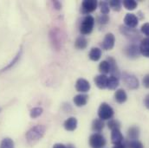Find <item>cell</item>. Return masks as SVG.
<instances>
[{
	"mask_svg": "<svg viewBox=\"0 0 149 148\" xmlns=\"http://www.w3.org/2000/svg\"><path fill=\"white\" fill-rule=\"evenodd\" d=\"M45 132H46V127L43 125H36L32 126L31 129L28 130L25 135L27 143L31 146L35 145L44 136Z\"/></svg>",
	"mask_w": 149,
	"mask_h": 148,
	"instance_id": "6da1fadb",
	"label": "cell"
},
{
	"mask_svg": "<svg viewBox=\"0 0 149 148\" xmlns=\"http://www.w3.org/2000/svg\"><path fill=\"white\" fill-rule=\"evenodd\" d=\"M95 20L94 17L87 15L81 21L80 25V32L81 35H89L94 29Z\"/></svg>",
	"mask_w": 149,
	"mask_h": 148,
	"instance_id": "7a4b0ae2",
	"label": "cell"
},
{
	"mask_svg": "<svg viewBox=\"0 0 149 148\" xmlns=\"http://www.w3.org/2000/svg\"><path fill=\"white\" fill-rule=\"evenodd\" d=\"M122 80L125 83V86L131 90L137 89L140 86V82L138 78L134 74L128 73L127 71H124L122 73Z\"/></svg>",
	"mask_w": 149,
	"mask_h": 148,
	"instance_id": "3957f363",
	"label": "cell"
},
{
	"mask_svg": "<svg viewBox=\"0 0 149 148\" xmlns=\"http://www.w3.org/2000/svg\"><path fill=\"white\" fill-rule=\"evenodd\" d=\"M114 114V111L111 106L107 102H102L98 108V117L102 120H111Z\"/></svg>",
	"mask_w": 149,
	"mask_h": 148,
	"instance_id": "277c9868",
	"label": "cell"
},
{
	"mask_svg": "<svg viewBox=\"0 0 149 148\" xmlns=\"http://www.w3.org/2000/svg\"><path fill=\"white\" fill-rule=\"evenodd\" d=\"M120 32L124 37H127L129 41H131L132 42H136L141 38V36H140L139 32L135 29L128 28L127 26L120 25Z\"/></svg>",
	"mask_w": 149,
	"mask_h": 148,
	"instance_id": "5b68a950",
	"label": "cell"
},
{
	"mask_svg": "<svg viewBox=\"0 0 149 148\" xmlns=\"http://www.w3.org/2000/svg\"><path fill=\"white\" fill-rule=\"evenodd\" d=\"M89 146L92 148H102L106 145V140L101 133H94L89 137Z\"/></svg>",
	"mask_w": 149,
	"mask_h": 148,
	"instance_id": "8992f818",
	"label": "cell"
},
{
	"mask_svg": "<svg viewBox=\"0 0 149 148\" xmlns=\"http://www.w3.org/2000/svg\"><path fill=\"white\" fill-rule=\"evenodd\" d=\"M98 6V2L96 0H85L81 3V12L84 15L94 12Z\"/></svg>",
	"mask_w": 149,
	"mask_h": 148,
	"instance_id": "52a82bcc",
	"label": "cell"
},
{
	"mask_svg": "<svg viewBox=\"0 0 149 148\" xmlns=\"http://www.w3.org/2000/svg\"><path fill=\"white\" fill-rule=\"evenodd\" d=\"M124 53L126 56H127L130 59H136L141 55L140 48L135 43H130L129 45H127L124 49Z\"/></svg>",
	"mask_w": 149,
	"mask_h": 148,
	"instance_id": "ba28073f",
	"label": "cell"
},
{
	"mask_svg": "<svg viewBox=\"0 0 149 148\" xmlns=\"http://www.w3.org/2000/svg\"><path fill=\"white\" fill-rule=\"evenodd\" d=\"M22 56H23V48L22 47H20V49H19V50L17 51V53L16 54V56H14V58L5 66V67H3V69H0V74H3V73H4V72H7V71H9V70H10L12 68H14L18 63H19V61H20V59H21V57H22Z\"/></svg>",
	"mask_w": 149,
	"mask_h": 148,
	"instance_id": "9c48e42d",
	"label": "cell"
},
{
	"mask_svg": "<svg viewBox=\"0 0 149 148\" xmlns=\"http://www.w3.org/2000/svg\"><path fill=\"white\" fill-rule=\"evenodd\" d=\"M90 88H91V85L88 82V81H87L86 79L79 78L75 82V89H76V91L80 92L81 94L88 92Z\"/></svg>",
	"mask_w": 149,
	"mask_h": 148,
	"instance_id": "30bf717a",
	"label": "cell"
},
{
	"mask_svg": "<svg viewBox=\"0 0 149 148\" xmlns=\"http://www.w3.org/2000/svg\"><path fill=\"white\" fill-rule=\"evenodd\" d=\"M124 24L127 27L134 29L139 24V18L136 15L133 13H127L124 17Z\"/></svg>",
	"mask_w": 149,
	"mask_h": 148,
	"instance_id": "8fae6325",
	"label": "cell"
},
{
	"mask_svg": "<svg viewBox=\"0 0 149 148\" xmlns=\"http://www.w3.org/2000/svg\"><path fill=\"white\" fill-rule=\"evenodd\" d=\"M49 38H50L53 47L56 50H59L61 48V37H60L59 31H57L56 29L51 30L49 32Z\"/></svg>",
	"mask_w": 149,
	"mask_h": 148,
	"instance_id": "7c38bea8",
	"label": "cell"
},
{
	"mask_svg": "<svg viewBox=\"0 0 149 148\" xmlns=\"http://www.w3.org/2000/svg\"><path fill=\"white\" fill-rule=\"evenodd\" d=\"M115 42V37L113 33H108L104 37L102 42V48L104 50H111L114 46Z\"/></svg>",
	"mask_w": 149,
	"mask_h": 148,
	"instance_id": "4fadbf2b",
	"label": "cell"
},
{
	"mask_svg": "<svg viewBox=\"0 0 149 148\" xmlns=\"http://www.w3.org/2000/svg\"><path fill=\"white\" fill-rule=\"evenodd\" d=\"M108 80L109 77L105 74H99L96 75L94 79L95 83L96 85V87L100 89H105L108 87Z\"/></svg>",
	"mask_w": 149,
	"mask_h": 148,
	"instance_id": "5bb4252c",
	"label": "cell"
},
{
	"mask_svg": "<svg viewBox=\"0 0 149 148\" xmlns=\"http://www.w3.org/2000/svg\"><path fill=\"white\" fill-rule=\"evenodd\" d=\"M88 101V95L86 94H79L77 95H75L73 99L74 105L78 108H81L87 105Z\"/></svg>",
	"mask_w": 149,
	"mask_h": 148,
	"instance_id": "9a60e30c",
	"label": "cell"
},
{
	"mask_svg": "<svg viewBox=\"0 0 149 148\" xmlns=\"http://www.w3.org/2000/svg\"><path fill=\"white\" fill-rule=\"evenodd\" d=\"M107 61L110 64V74H111V76H114L116 78H120V69H119V67L117 65L116 61L111 56H109L107 58Z\"/></svg>",
	"mask_w": 149,
	"mask_h": 148,
	"instance_id": "2e32d148",
	"label": "cell"
},
{
	"mask_svg": "<svg viewBox=\"0 0 149 148\" xmlns=\"http://www.w3.org/2000/svg\"><path fill=\"white\" fill-rule=\"evenodd\" d=\"M139 48L141 55L147 58H149V37H145L141 39Z\"/></svg>",
	"mask_w": 149,
	"mask_h": 148,
	"instance_id": "e0dca14e",
	"label": "cell"
},
{
	"mask_svg": "<svg viewBox=\"0 0 149 148\" xmlns=\"http://www.w3.org/2000/svg\"><path fill=\"white\" fill-rule=\"evenodd\" d=\"M77 123L78 122H77L76 118H74V117H70V118H68L64 121L63 126H64V128L67 131L73 132V131H74L76 129V127H77Z\"/></svg>",
	"mask_w": 149,
	"mask_h": 148,
	"instance_id": "ac0fdd59",
	"label": "cell"
},
{
	"mask_svg": "<svg viewBox=\"0 0 149 148\" xmlns=\"http://www.w3.org/2000/svg\"><path fill=\"white\" fill-rule=\"evenodd\" d=\"M114 99H115V101H116L117 103L123 104L127 100V94L125 92V90H123L121 88H119L114 93Z\"/></svg>",
	"mask_w": 149,
	"mask_h": 148,
	"instance_id": "d6986e66",
	"label": "cell"
},
{
	"mask_svg": "<svg viewBox=\"0 0 149 148\" xmlns=\"http://www.w3.org/2000/svg\"><path fill=\"white\" fill-rule=\"evenodd\" d=\"M111 141L113 145L121 143L124 141V137L121 133V132L120 131V129H115L113 130L111 133Z\"/></svg>",
	"mask_w": 149,
	"mask_h": 148,
	"instance_id": "ffe728a7",
	"label": "cell"
},
{
	"mask_svg": "<svg viewBox=\"0 0 149 148\" xmlns=\"http://www.w3.org/2000/svg\"><path fill=\"white\" fill-rule=\"evenodd\" d=\"M140 136V129L136 126H133L127 130V137L129 140H138Z\"/></svg>",
	"mask_w": 149,
	"mask_h": 148,
	"instance_id": "44dd1931",
	"label": "cell"
},
{
	"mask_svg": "<svg viewBox=\"0 0 149 148\" xmlns=\"http://www.w3.org/2000/svg\"><path fill=\"white\" fill-rule=\"evenodd\" d=\"M88 45V42L87 40V38L84 37V36H80L76 38L75 42H74V47L77 49H81V50H83L85 49Z\"/></svg>",
	"mask_w": 149,
	"mask_h": 148,
	"instance_id": "7402d4cb",
	"label": "cell"
},
{
	"mask_svg": "<svg viewBox=\"0 0 149 148\" xmlns=\"http://www.w3.org/2000/svg\"><path fill=\"white\" fill-rule=\"evenodd\" d=\"M88 57L91 61H94V62L99 61L102 57V49L97 47L92 48L89 51Z\"/></svg>",
	"mask_w": 149,
	"mask_h": 148,
	"instance_id": "603a6c76",
	"label": "cell"
},
{
	"mask_svg": "<svg viewBox=\"0 0 149 148\" xmlns=\"http://www.w3.org/2000/svg\"><path fill=\"white\" fill-rule=\"evenodd\" d=\"M104 126H105V124H104L103 120H102L101 119H95L92 122V130L95 133H99L103 130Z\"/></svg>",
	"mask_w": 149,
	"mask_h": 148,
	"instance_id": "cb8c5ba5",
	"label": "cell"
},
{
	"mask_svg": "<svg viewBox=\"0 0 149 148\" xmlns=\"http://www.w3.org/2000/svg\"><path fill=\"white\" fill-rule=\"evenodd\" d=\"M99 71L102 74H106L110 73V64L107 60H104L100 63L99 64Z\"/></svg>",
	"mask_w": 149,
	"mask_h": 148,
	"instance_id": "d4e9b609",
	"label": "cell"
},
{
	"mask_svg": "<svg viewBox=\"0 0 149 148\" xmlns=\"http://www.w3.org/2000/svg\"><path fill=\"white\" fill-rule=\"evenodd\" d=\"M120 85V81L119 78H116L114 76H110L109 77L108 80V87L107 88L110 89V90H114L118 88V86Z\"/></svg>",
	"mask_w": 149,
	"mask_h": 148,
	"instance_id": "484cf974",
	"label": "cell"
},
{
	"mask_svg": "<svg viewBox=\"0 0 149 148\" xmlns=\"http://www.w3.org/2000/svg\"><path fill=\"white\" fill-rule=\"evenodd\" d=\"M121 3L123 6L125 7V9L127 10H134L137 8V5H138L135 0H123Z\"/></svg>",
	"mask_w": 149,
	"mask_h": 148,
	"instance_id": "4316f807",
	"label": "cell"
},
{
	"mask_svg": "<svg viewBox=\"0 0 149 148\" xmlns=\"http://www.w3.org/2000/svg\"><path fill=\"white\" fill-rule=\"evenodd\" d=\"M0 148H15L14 141L10 138H4L0 143Z\"/></svg>",
	"mask_w": 149,
	"mask_h": 148,
	"instance_id": "83f0119b",
	"label": "cell"
},
{
	"mask_svg": "<svg viewBox=\"0 0 149 148\" xmlns=\"http://www.w3.org/2000/svg\"><path fill=\"white\" fill-rule=\"evenodd\" d=\"M43 113V109L41 107H36L33 108L31 111H30V116L31 119H37L40 115H42Z\"/></svg>",
	"mask_w": 149,
	"mask_h": 148,
	"instance_id": "f1b7e54d",
	"label": "cell"
},
{
	"mask_svg": "<svg viewBox=\"0 0 149 148\" xmlns=\"http://www.w3.org/2000/svg\"><path fill=\"white\" fill-rule=\"evenodd\" d=\"M109 7H111L114 11H120L121 9L122 3L120 0H111L109 2Z\"/></svg>",
	"mask_w": 149,
	"mask_h": 148,
	"instance_id": "f546056e",
	"label": "cell"
},
{
	"mask_svg": "<svg viewBox=\"0 0 149 148\" xmlns=\"http://www.w3.org/2000/svg\"><path fill=\"white\" fill-rule=\"evenodd\" d=\"M100 8H101V12L102 15H108L110 11V8H109V4L108 2L106 1H102L100 3Z\"/></svg>",
	"mask_w": 149,
	"mask_h": 148,
	"instance_id": "4dcf8cb0",
	"label": "cell"
},
{
	"mask_svg": "<svg viewBox=\"0 0 149 148\" xmlns=\"http://www.w3.org/2000/svg\"><path fill=\"white\" fill-rule=\"evenodd\" d=\"M108 126L109 128L113 131V130H115V129H120V123L119 120H114V119H111L109 120V121L108 122Z\"/></svg>",
	"mask_w": 149,
	"mask_h": 148,
	"instance_id": "1f68e13d",
	"label": "cell"
},
{
	"mask_svg": "<svg viewBox=\"0 0 149 148\" xmlns=\"http://www.w3.org/2000/svg\"><path fill=\"white\" fill-rule=\"evenodd\" d=\"M127 148H144L143 144L139 140H129L127 142Z\"/></svg>",
	"mask_w": 149,
	"mask_h": 148,
	"instance_id": "d6a6232c",
	"label": "cell"
},
{
	"mask_svg": "<svg viewBox=\"0 0 149 148\" xmlns=\"http://www.w3.org/2000/svg\"><path fill=\"white\" fill-rule=\"evenodd\" d=\"M97 22H98L100 24H102V25L107 24L109 22V17L108 15H101V16H99L98 18H97Z\"/></svg>",
	"mask_w": 149,
	"mask_h": 148,
	"instance_id": "836d02e7",
	"label": "cell"
},
{
	"mask_svg": "<svg viewBox=\"0 0 149 148\" xmlns=\"http://www.w3.org/2000/svg\"><path fill=\"white\" fill-rule=\"evenodd\" d=\"M141 31L142 34L149 37V23H145L144 24H142V26L141 28Z\"/></svg>",
	"mask_w": 149,
	"mask_h": 148,
	"instance_id": "e575fe53",
	"label": "cell"
},
{
	"mask_svg": "<svg viewBox=\"0 0 149 148\" xmlns=\"http://www.w3.org/2000/svg\"><path fill=\"white\" fill-rule=\"evenodd\" d=\"M142 83H143V86L146 88H149V74H146L142 80Z\"/></svg>",
	"mask_w": 149,
	"mask_h": 148,
	"instance_id": "d590c367",
	"label": "cell"
},
{
	"mask_svg": "<svg viewBox=\"0 0 149 148\" xmlns=\"http://www.w3.org/2000/svg\"><path fill=\"white\" fill-rule=\"evenodd\" d=\"M113 148H127V142H121V143H119V144H116L113 146Z\"/></svg>",
	"mask_w": 149,
	"mask_h": 148,
	"instance_id": "8d00e7d4",
	"label": "cell"
},
{
	"mask_svg": "<svg viewBox=\"0 0 149 148\" xmlns=\"http://www.w3.org/2000/svg\"><path fill=\"white\" fill-rule=\"evenodd\" d=\"M53 5L56 10H61L62 9V3L59 1H53Z\"/></svg>",
	"mask_w": 149,
	"mask_h": 148,
	"instance_id": "74e56055",
	"label": "cell"
},
{
	"mask_svg": "<svg viewBox=\"0 0 149 148\" xmlns=\"http://www.w3.org/2000/svg\"><path fill=\"white\" fill-rule=\"evenodd\" d=\"M144 105L148 109H149V94H147L144 99Z\"/></svg>",
	"mask_w": 149,
	"mask_h": 148,
	"instance_id": "f35d334b",
	"label": "cell"
},
{
	"mask_svg": "<svg viewBox=\"0 0 149 148\" xmlns=\"http://www.w3.org/2000/svg\"><path fill=\"white\" fill-rule=\"evenodd\" d=\"M53 148H67L66 146H64L63 144H60V143H58V144H55L54 146H53Z\"/></svg>",
	"mask_w": 149,
	"mask_h": 148,
	"instance_id": "ab89813d",
	"label": "cell"
},
{
	"mask_svg": "<svg viewBox=\"0 0 149 148\" xmlns=\"http://www.w3.org/2000/svg\"><path fill=\"white\" fill-rule=\"evenodd\" d=\"M67 147V148H75L74 147V146H73L72 144H69L68 146H66Z\"/></svg>",
	"mask_w": 149,
	"mask_h": 148,
	"instance_id": "60d3db41",
	"label": "cell"
},
{
	"mask_svg": "<svg viewBox=\"0 0 149 148\" xmlns=\"http://www.w3.org/2000/svg\"><path fill=\"white\" fill-rule=\"evenodd\" d=\"M0 112H1V108H0Z\"/></svg>",
	"mask_w": 149,
	"mask_h": 148,
	"instance_id": "b9f144b4",
	"label": "cell"
}]
</instances>
